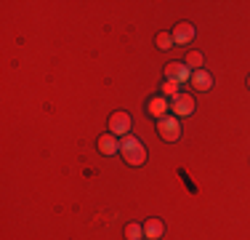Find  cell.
Here are the masks:
<instances>
[{
  "instance_id": "6da1fadb",
  "label": "cell",
  "mask_w": 250,
  "mask_h": 240,
  "mask_svg": "<svg viewBox=\"0 0 250 240\" xmlns=\"http://www.w3.org/2000/svg\"><path fill=\"white\" fill-rule=\"evenodd\" d=\"M120 152H123V160L128 166H144L146 163V147L136 139L133 134H128L120 139Z\"/></svg>"
},
{
  "instance_id": "7a4b0ae2",
  "label": "cell",
  "mask_w": 250,
  "mask_h": 240,
  "mask_svg": "<svg viewBox=\"0 0 250 240\" xmlns=\"http://www.w3.org/2000/svg\"><path fill=\"white\" fill-rule=\"evenodd\" d=\"M157 134H160V139H165V142H178V136H181V123H178V118L168 115V118L157 120Z\"/></svg>"
},
{
  "instance_id": "3957f363",
  "label": "cell",
  "mask_w": 250,
  "mask_h": 240,
  "mask_svg": "<svg viewBox=\"0 0 250 240\" xmlns=\"http://www.w3.org/2000/svg\"><path fill=\"white\" fill-rule=\"evenodd\" d=\"M130 125H133V120H130L128 112H112V118H109V134H115L117 139L120 136H128L130 134Z\"/></svg>"
},
{
  "instance_id": "277c9868",
  "label": "cell",
  "mask_w": 250,
  "mask_h": 240,
  "mask_svg": "<svg viewBox=\"0 0 250 240\" xmlns=\"http://www.w3.org/2000/svg\"><path fill=\"white\" fill-rule=\"evenodd\" d=\"M170 112L176 118H189L194 112V96L192 94H178L176 99H170Z\"/></svg>"
},
{
  "instance_id": "5b68a950",
  "label": "cell",
  "mask_w": 250,
  "mask_h": 240,
  "mask_svg": "<svg viewBox=\"0 0 250 240\" xmlns=\"http://www.w3.org/2000/svg\"><path fill=\"white\" fill-rule=\"evenodd\" d=\"M165 80H173V83H187L192 80V70L187 67V62H170L168 67H165Z\"/></svg>"
},
{
  "instance_id": "8992f818",
  "label": "cell",
  "mask_w": 250,
  "mask_h": 240,
  "mask_svg": "<svg viewBox=\"0 0 250 240\" xmlns=\"http://www.w3.org/2000/svg\"><path fill=\"white\" fill-rule=\"evenodd\" d=\"M146 112H149L152 118L163 120V118H168V112H170V101L165 99L163 94H160V96H152L149 104H146Z\"/></svg>"
},
{
  "instance_id": "52a82bcc",
  "label": "cell",
  "mask_w": 250,
  "mask_h": 240,
  "mask_svg": "<svg viewBox=\"0 0 250 240\" xmlns=\"http://www.w3.org/2000/svg\"><path fill=\"white\" fill-rule=\"evenodd\" d=\"M170 35H173V43L176 46H187V43H192V40H194V27L189 22H181V24H176V27H173V32H170Z\"/></svg>"
},
{
  "instance_id": "ba28073f",
  "label": "cell",
  "mask_w": 250,
  "mask_h": 240,
  "mask_svg": "<svg viewBox=\"0 0 250 240\" xmlns=\"http://www.w3.org/2000/svg\"><path fill=\"white\" fill-rule=\"evenodd\" d=\"M189 83L194 86V91H205L208 94L213 88V75L208 70H194L192 72V80H189Z\"/></svg>"
},
{
  "instance_id": "9c48e42d",
  "label": "cell",
  "mask_w": 250,
  "mask_h": 240,
  "mask_svg": "<svg viewBox=\"0 0 250 240\" xmlns=\"http://www.w3.org/2000/svg\"><path fill=\"white\" fill-rule=\"evenodd\" d=\"M99 152L101 155H117V152H120V139H117L115 134H101Z\"/></svg>"
},
{
  "instance_id": "30bf717a",
  "label": "cell",
  "mask_w": 250,
  "mask_h": 240,
  "mask_svg": "<svg viewBox=\"0 0 250 240\" xmlns=\"http://www.w3.org/2000/svg\"><path fill=\"white\" fill-rule=\"evenodd\" d=\"M163 235H165L163 219H146V221H144V238H146V240H160Z\"/></svg>"
},
{
  "instance_id": "8fae6325",
  "label": "cell",
  "mask_w": 250,
  "mask_h": 240,
  "mask_svg": "<svg viewBox=\"0 0 250 240\" xmlns=\"http://www.w3.org/2000/svg\"><path fill=\"white\" fill-rule=\"evenodd\" d=\"M125 238L128 240H144V224H128L125 227Z\"/></svg>"
},
{
  "instance_id": "7c38bea8",
  "label": "cell",
  "mask_w": 250,
  "mask_h": 240,
  "mask_svg": "<svg viewBox=\"0 0 250 240\" xmlns=\"http://www.w3.org/2000/svg\"><path fill=\"white\" fill-rule=\"evenodd\" d=\"M202 62H205V59H202L200 51L187 53V67H189V70H202Z\"/></svg>"
},
{
  "instance_id": "4fadbf2b",
  "label": "cell",
  "mask_w": 250,
  "mask_h": 240,
  "mask_svg": "<svg viewBox=\"0 0 250 240\" xmlns=\"http://www.w3.org/2000/svg\"><path fill=\"white\" fill-rule=\"evenodd\" d=\"M160 91H163V96H165V99H176V96L181 94V91H178V83H173V80H165Z\"/></svg>"
},
{
  "instance_id": "5bb4252c",
  "label": "cell",
  "mask_w": 250,
  "mask_h": 240,
  "mask_svg": "<svg viewBox=\"0 0 250 240\" xmlns=\"http://www.w3.org/2000/svg\"><path fill=\"white\" fill-rule=\"evenodd\" d=\"M154 43H157V48H160V51H168V48L173 46V35H168V32H160Z\"/></svg>"
},
{
  "instance_id": "9a60e30c",
  "label": "cell",
  "mask_w": 250,
  "mask_h": 240,
  "mask_svg": "<svg viewBox=\"0 0 250 240\" xmlns=\"http://www.w3.org/2000/svg\"><path fill=\"white\" fill-rule=\"evenodd\" d=\"M248 88H250V77H248Z\"/></svg>"
}]
</instances>
